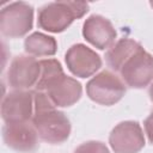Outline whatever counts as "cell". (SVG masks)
<instances>
[{
  "mask_svg": "<svg viewBox=\"0 0 153 153\" xmlns=\"http://www.w3.org/2000/svg\"><path fill=\"white\" fill-rule=\"evenodd\" d=\"M38 137L50 145H60L68 140L72 130L65 112L60 111L47 92H33V116L31 120Z\"/></svg>",
  "mask_w": 153,
  "mask_h": 153,
  "instance_id": "cell-1",
  "label": "cell"
},
{
  "mask_svg": "<svg viewBox=\"0 0 153 153\" xmlns=\"http://www.w3.org/2000/svg\"><path fill=\"white\" fill-rule=\"evenodd\" d=\"M88 4L84 1H54L38 10L37 25L44 31L60 33L67 30L75 19L88 12Z\"/></svg>",
  "mask_w": 153,
  "mask_h": 153,
  "instance_id": "cell-2",
  "label": "cell"
},
{
  "mask_svg": "<svg viewBox=\"0 0 153 153\" xmlns=\"http://www.w3.org/2000/svg\"><path fill=\"white\" fill-rule=\"evenodd\" d=\"M127 92V85L121 76L111 71H102L86 84L87 97L100 105L111 106L118 103Z\"/></svg>",
  "mask_w": 153,
  "mask_h": 153,
  "instance_id": "cell-3",
  "label": "cell"
},
{
  "mask_svg": "<svg viewBox=\"0 0 153 153\" xmlns=\"http://www.w3.org/2000/svg\"><path fill=\"white\" fill-rule=\"evenodd\" d=\"M33 26V7L24 1L11 2L0 12V32L7 38H20Z\"/></svg>",
  "mask_w": 153,
  "mask_h": 153,
  "instance_id": "cell-4",
  "label": "cell"
},
{
  "mask_svg": "<svg viewBox=\"0 0 153 153\" xmlns=\"http://www.w3.org/2000/svg\"><path fill=\"white\" fill-rule=\"evenodd\" d=\"M121 79L131 88H145L153 81V55L140 45L123 63Z\"/></svg>",
  "mask_w": 153,
  "mask_h": 153,
  "instance_id": "cell-5",
  "label": "cell"
},
{
  "mask_svg": "<svg viewBox=\"0 0 153 153\" xmlns=\"http://www.w3.org/2000/svg\"><path fill=\"white\" fill-rule=\"evenodd\" d=\"M145 143L143 129L136 121L120 122L109 135V145L114 153H139Z\"/></svg>",
  "mask_w": 153,
  "mask_h": 153,
  "instance_id": "cell-6",
  "label": "cell"
},
{
  "mask_svg": "<svg viewBox=\"0 0 153 153\" xmlns=\"http://www.w3.org/2000/svg\"><path fill=\"white\" fill-rule=\"evenodd\" d=\"M41 75V65L36 57L30 55L16 56L7 69V82L13 90L27 91L36 86Z\"/></svg>",
  "mask_w": 153,
  "mask_h": 153,
  "instance_id": "cell-7",
  "label": "cell"
},
{
  "mask_svg": "<svg viewBox=\"0 0 153 153\" xmlns=\"http://www.w3.org/2000/svg\"><path fill=\"white\" fill-rule=\"evenodd\" d=\"M65 62L68 71L78 78H90L96 75L103 65L100 56L82 43L73 44L65 54Z\"/></svg>",
  "mask_w": 153,
  "mask_h": 153,
  "instance_id": "cell-8",
  "label": "cell"
},
{
  "mask_svg": "<svg viewBox=\"0 0 153 153\" xmlns=\"http://www.w3.org/2000/svg\"><path fill=\"white\" fill-rule=\"evenodd\" d=\"M33 116V92L13 90L1 102V118L5 123L31 122Z\"/></svg>",
  "mask_w": 153,
  "mask_h": 153,
  "instance_id": "cell-9",
  "label": "cell"
},
{
  "mask_svg": "<svg viewBox=\"0 0 153 153\" xmlns=\"http://www.w3.org/2000/svg\"><path fill=\"white\" fill-rule=\"evenodd\" d=\"M38 134L31 122L5 123L2 140L5 145L19 153H31L38 148Z\"/></svg>",
  "mask_w": 153,
  "mask_h": 153,
  "instance_id": "cell-10",
  "label": "cell"
},
{
  "mask_svg": "<svg viewBox=\"0 0 153 153\" xmlns=\"http://www.w3.org/2000/svg\"><path fill=\"white\" fill-rule=\"evenodd\" d=\"M82 36L94 48L105 50L115 43L117 31L108 18L100 14H92L82 24Z\"/></svg>",
  "mask_w": 153,
  "mask_h": 153,
  "instance_id": "cell-11",
  "label": "cell"
},
{
  "mask_svg": "<svg viewBox=\"0 0 153 153\" xmlns=\"http://www.w3.org/2000/svg\"><path fill=\"white\" fill-rule=\"evenodd\" d=\"M44 92H47L56 108H69L81 98L82 86L76 79L63 73L54 79Z\"/></svg>",
  "mask_w": 153,
  "mask_h": 153,
  "instance_id": "cell-12",
  "label": "cell"
},
{
  "mask_svg": "<svg viewBox=\"0 0 153 153\" xmlns=\"http://www.w3.org/2000/svg\"><path fill=\"white\" fill-rule=\"evenodd\" d=\"M141 44L133 38L124 37L116 41L105 53V61L106 65L110 67L111 71L118 72L121 71L123 63L127 61L128 57L140 47Z\"/></svg>",
  "mask_w": 153,
  "mask_h": 153,
  "instance_id": "cell-13",
  "label": "cell"
},
{
  "mask_svg": "<svg viewBox=\"0 0 153 153\" xmlns=\"http://www.w3.org/2000/svg\"><path fill=\"white\" fill-rule=\"evenodd\" d=\"M24 50L33 57L53 56L57 51V41L49 35L42 32H32L24 41Z\"/></svg>",
  "mask_w": 153,
  "mask_h": 153,
  "instance_id": "cell-14",
  "label": "cell"
},
{
  "mask_svg": "<svg viewBox=\"0 0 153 153\" xmlns=\"http://www.w3.org/2000/svg\"><path fill=\"white\" fill-rule=\"evenodd\" d=\"M39 65H41V75L35 87H36V91H45L48 85L54 79L62 75L65 72L60 61L56 59L39 60Z\"/></svg>",
  "mask_w": 153,
  "mask_h": 153,
  "instance_id": "cell-15",
  "label": "cell"
},
{
  "mask_svg": "<svg viewBox=\"0 0 153 153\" xmlns=\"http://www.w3.org/2000/svg\"><path fill=\"white\" fill-rule=\"evenodd\" d=\"M73 153H110V151L104 142L90 140L79 145Z\"/></svg>",
  "mask_w": 153,
  "mask_h": 153,
  "instance_id": "cell-16",
  "label": "cell"
},
{
  "mask_svg": "<svg viewBox=\"0 0 153 153\" xmlns=\"http://www.w3.org/2000/svg\"><path fill=\"white\" fill-rule=\"evenodd\" d=\"M143 129H145V135L147 136L148 141L153 145V118L152 117H146L143 121Z\"/></svg>",
  "mask_w": 153,
  "mask_h": 153,
  "instance_id": "cell-17",
  "label": "cell"
},
{
  "mask_svg": "<svg viewBox=\"0 0 153 153\" xmlns=\"http://www.w3.org/2000/svg\"><path fill=\"white\" fill-rule=\"evenodd\" d=\"M148 96H149L151 102L153 103V81H152V84L149 85V88H148Z\"/></svg>",
  "mask_w": 153,
  "mask_h": 153,
  "instance_id": "cell-18",
  "label": "cell"
},
{
  "mask_svg": "<svg viewBox=\"0 0 153 153\" xmlns=\"http://www.w3.org/2000/svg\"><path fill=\"white\" fill-rule=\"evenodd\" d=\"M149 6L153 8V1H149Z\"/></svg>",
  "mask_w": 153,
  "mask_h": 153,
  "instance_id": "cell-19",
  "label": "cell"
},
{
  "mask_svg": "<svg viewBox=\"0 0 153 153\" xmlns=\"http://www.w3.org/2000/svg\"><path fill=\"white\" fill-rule=\"evenodd\" d=\"M149 117H152V118H153V110H152V112L149 114Z\"/></svg>",
  "mask_w": 153,
  "mask_h": 153,
  "instance_id": "cell-20",
  "label": "cell"
}]
</instances>
